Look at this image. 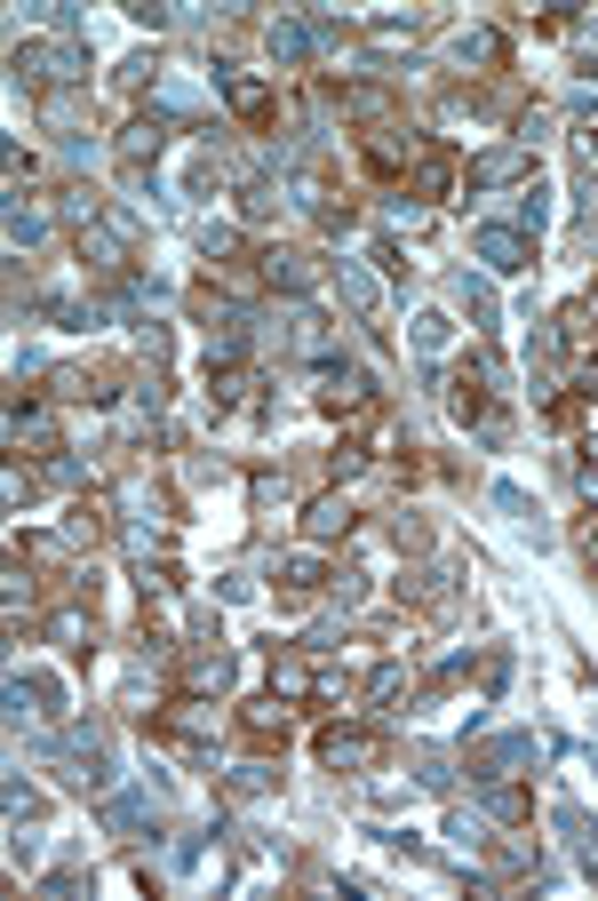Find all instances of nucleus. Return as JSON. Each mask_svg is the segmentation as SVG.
Segmentation results:
<instances>
[{
    "mask_svg": "<svg viewBox=\"0 0 598 901\" xmlns=\"http://www.w3.org/2000/svg\"><path fill=\"white\" fill-rule=\"evenodd\" d=\"M9 72H17L24 88H48V96H65L72 80H88V48H72V40H24L17 57H9Z\"/></svg>",
    "mask_w": 598,
    "mask_h": 901,
    "instance_id": "f257e3e1",
    "label": "nucleus"
},
{
    "mask_svg": "<svg viewBox=\"0 0 598 901\" xmlns=\"http://www.w3.org/2000/svg\"><path fill=\"white\" fill-rule=\"evenodd\" d=\"M542 758H551V742H542V734H494V742L471 750V774H479V782H511V774H527V766H542Z\"/></svg>",
    "mask_w": 598,
    "mask_h": 901,
    "instance_id": "f03ea898",
    "label": "nucleus"
},
{
    "mask_svg": "<svg viewBox=\"0 0 598 901\" xmlns=\"http://www.w3.org/2000/svg\"><path fill=\"white\" fill-rule=\"evenodd\" d=\"M383 758V742L367 734V726H327L320 734V766H335V774H360V766H375Z\"/></svg>",
    "mask_w": 598,
    "mask_h": 901,
    "instance_id": "7ed1b4c3",
    "label": "nucleus"
},
{
    "mask_svg": "<svg viewBox=\"0 0 598 901\" xmlns=\"http://www.w3.org/2000/svg\"><path fill=\"white\" fill-rule=\"evenodd\" d=\"M65 766H72V782H80V790H105V782H112L105 734H96V726H72V734H65Z\"/></svg>",
    "mask_w": 598,
    "mask_h": 901,
    "instance_id": "20e7f679",
    "label": "nucleus"
},
{
    "mask_svg": "<svg viewBox=\"0 0 598 901\" xmlns=\"http://www.w3.org/2000/svg\"><path fill=\"white\" fill-rule=\"evenodd\" d=\"M168 734L199 750V742H216V734H224V711L208 703V694H176V703H168Z\"/></svg>",
    "mask_w": 598,
    "mask_h": 901,
    "instance_id": "39448f33",
    "label": "nucleus"
},
{
    "mask_svg": "<svg viewBox=\"0 0 598 901\" xmlns=\"http://www.w3.org/2000/svg\"><path fill=\"white\" fill-rule=\"evenodd\" d=\"M471 247H479V264H487V272H527V256H535L527 232H511V224H479Z\"/></svg>",
    "mask_w": 598,
    "mask_h": 901,
    "instance_id": "423d86ee",
    "label": "nucleus"
},
{
    "mask_svg": "<svg viewBox=\"0 0 598 901\" xmlns=\"http://www.w3.org/2000/svg\"><path fill=\"white\" fill-rule=\"evenodd\" d=\"M96 822L120 830V838H136V830L160 822V806H153V790H120V797H105V814H96Z\"/></svg>",
    "mask_w": 598,
    "mask_h": 901,
    "instance_id": "0eeeda50",
    "label": "nucleus"
},
{
    "mask_svg": "<svg viewBox=\"0 0 598 901\" xmlns=\"http://www.w3.org/2000/svg\"><path fill=\"white\" fill-rule=\"evenodd\" d=\"M256 264H264V280H272V287H287V295H304V287L320 280V264L304 256V247H264Z\"/></svg>",
    "mask_w": 598,
    "mask_h": 901,
    "instance_id": "6e6552de",
    "label": "nucleus"
},
{
    "mask_svg": "<svg viewBox=\"0 0 598 901\" xmlns=\"http://www.w3.org/2000/svg\"><path fill=\"white\" fill-rule=\"evenodd\" d=\"M527 160H535V153H527L519 136H511V144H487V153L471 160V184H519V176H527Z\"/></svg>",
    "mask_w": 598,
    "mask_h": 901,
    "instance_id": "1a4fd4ad",
    "label": "nucleus"
},
{
    "mask_svg": "<svg viewBox=\"0 0 598 901\" xmlns=\"http://www.w3.org/2000/svg\"><path fill=\"white\" fill-rule=\"evenodd\" d=\"M360 527V511H352V494H320V503L304 511V535L312 542H343V535H352Z\"/></svg>",
    "mask_w": 598,
    "mask_h": 901,
    "instance_id": "9d476101",
    "label": "nucleus"
},
{
    "mask_svg": "<svg viewBox=\"0 0 598 901\" xmlns=\"http://www.w3.org/2000/svg\"><path fill=\"white\" fill-rule=\"evenodd\" d=\"M264 48H272V65H304V57H312V48H320V40H312V25H295V17H280V25L264 32Z\"/></svg>",
    "mask_w": 598,
    "mask_h": 901,
    "instance_id": "9b49d317",
    "label": "nucleus"
},
{
    "mask_svg": "<svg viewBox=\"0 0 598 901\" xmlns=\"http://www.w3.org/2000/svg\"><path fill=\"white\" fill-rule=\"evenodd\" d=\"M447 57H455V65H503V40H494L487 25H471V32L447 40Z\"/></svg>",
    "mask_w": 598,
    "mask_h": 901,
    "instance_id": "f8f14e48",
    "label": "nucleus"
},
{
    "mask_svg": "<svg viewBox=\"0 0 598 901\" xmlns=\"http://www.w3.org/2000/svg\"><path fill=\"white\" fill-rule=\"evenodd\" d=\"M232 686V655H192L184 663V694H224Z\"/></svg>",
    "mask_w": 598,
    "mask_h": 901,
    "instance_id": "ddd939ff",
    "label": "nucleus"
},
{
    "mask_svg": "<svg viewBox=\"0 0 598 901\" xmlns=\"http://www.w3.org/2000/svg\"><path fill=\"white\" fill-rule=\"evenodd\" d=\"M160 144H168V120H160V112H144V120L120 128V153H128V160H153Z\"/></svg>",
    "mask_w": 598,
    "mask_h": 901,
    "instance_id": "4468645a",
    "label": "nucleus"
},
{
    "mask_svg": "<svg viewBox=\"0 0 598 901\" xmlns=\"http://www.w3.org/2000/svg\"><path fill=\"white\" fill-rule=\"evenodd\" d=\"M551 822H559V830H567V838H575V854H582V870H590V878H598V822H590V814H582V806H559V814H551Z\"/></svg>",
    "mask_w": 598,
    "mask_h": 901,
    "instance_id": "2eb2a0df",
    "label": "nucleus"
},
{
    "mask_svg": "<svg viewBox=\"0 0 598 901\" xmlns=\"http://www.w3.org/2000/svg\"><path fill=\"white\" fill-rule=\"evenodd\" d=\"M479 814H487V822H503V830H511V822H527V797H519L511 782H487V790H479Z\"/></svg>",
    "mask_w": 598,
    "mask_h": 901,
    "instance_id": "dca6fc26",
    "label": "nucleus"
},
{
    "mask_svg": "<svg viewBox=\"0 0 598 901\" xmlns=\"http://www.w3.org/2000/svg\"><path fill=\"white\" fill-rule=\"evenodd\" d=\"M408 758H415V782H423V790H455V758H447V750H431V742H415V750H408Z\"/></svg>",
    "mask_w": 598,
    "mask_h": 901,
    "instance_id": "f3484780",
    "label": "nucleus"
},
{
    "mask_svg": "<svg viewBox=\"0 0 598 901\" xmlns=\"http://www.w3.org/2000/svg\"><path fill=\"white\" fill-rule=\"evenodd\" d=\"M48 239V208H24V199H9V247H40Z\"/></svg>",
    "mask_w": 598,
    "mask_h": 901,
    "instance_id": "a211bd4d",
    "label": "nucleus"
},
{
    "mask_svg": "<svg viewBox=\"0 0 598 901\" xmlns=\"http://www.w3.org/2000/svg\"><path fill=\"white\" fill-rule=\"evenodd\" d=\"M272 694H280V703H304V694H312V663L280 655V663H272Z\"/></svg>",
    "mask_w": 598,
    "mask_h": 901,
    "instance_id": "6ab92c4d",
    "label": "nucleus"
},
{
    "mask_svg": "<svg viewBox=\"0 0 598 901\" xmlns=\"http://www.w3.org/2000/svg\"><path fill=\"white\" fill-rule=\"evenodd\" d=\"M9 439H17V447H48V439H57V423H48V408H17V415H9Z\"/></svg>",
    "mask_w": 598,
    "mask_h": 901,
    "instance_id": "aec40b11",
    "label": "nucleus"
},
{
    "mask_svg": "<svg viewBox=\"0 0 598 901\" xmlns=\"http://www.w3.org/2000/svg\"><path fill=\"white\" fill-rule=\"evenodd\" d=\"M542 184H527V192H511V232H542Z\"/></svg>",
    "mask_w": 598,
    "mask_h": 901,
    "instance_id": "412c9836",
    "label": "nucleus"
},
{
    "mask_svg": "<svg viewBox=\"0 0 598 901\" xmlns=\"http://www.w3.org/2000/svg\"><path fill=\"white\" fill-rule=\"evenodd\" d=\"M367 153H375V168H399V160H415L423 144H415V136H399V128H383V136L367 144Z\"/></svg>",
    "mask_w": 598,
    "mask_h": 901,
    "instance_id": "4be33fe9",
    "label": "nucleus"
},
{
    "mask_svg": "<svg viewBox=\"0 0 598 901\" xmlns=\"http://www.w3.org/2000/svg\"><path fill=\"white\" fill-rule=\"evenodd\" d=\"M224 96H232V112H247V120L264 112V80H247V72H224Z\"/></svg>",
    "mask_w": 598,
    "mask_h": 901,
    "instance_id": "5701e85b",
    "label": "nucleus"
},
{
    "mask_svg": "<svg viewBox=\"0 0 598 901\" xmlns=\"http://www.w3.org/2000/svg\"><path fill=\"white\" fill-rule=\"evenodd\" d=\"M343 112H360V120H383V112H391V96H383L375 80H360V88H343Z\"/></svg>",
    "mask_w": 598,
    "mask_h": 901,
    "instance_id": "b1692460",
    "label": "nucleus"
},
{
    "mask_svg": "<svg viewBox=\"0 0 598 901\" xmlns=\"http://www.w3.org/2000/svg\"><path fill=\"white\" fill-rule=\"evenodd\" d=\"M335 280H343V304H352V312H375V295H383V287H375V280H367L360 264H343Z\"/></svg>",
    "mask_w": 598,
    "mask_h": 901,
    "instance_id": "393cba45",
    "label": "nucleus"
},
{
    "mask_svg": "<svg viewBox=\"0 0 598 901\" xmlns=\"http://www.w3.org/2000/svg\"><path fill=\"white\" fill-rule=\"evenodd\" d=\"M272 782H280V774H272L264 758H247V766H232V797H264Z\"/></svg>",
    "mask_w": 598,
    "mask_h": 901,
    "instance_id": "a878e982",
    "label": "nucleus"
},
{
    "mask_svg": "<svg viewBox=\"0 0 598 901\" xmlns=\"http://www.w3.org/2000/svg\"><path fill=\"white\" fill-rule=\"evenodd\" d=\"M447 176H455V168H447L439 153H423V160H415V199H439V192H447Z\"/></svg>",
    "mask_w": 598,
    "mask_h": 901,
    "instance_id": "bb28decb",
    "label": "nucleus"
},
{
    "mask_svg": "<svg viewBox=\"0 0 598 901\" xmlns=\"http://www.w3.org/2000/svg\"><path fill=\"white\" fill-rule=\"evenodd\" d=\"M367 40L383 48V57H399V48L415 40V17H408V25H399V17H383V25H367Z\"/></svg>",
    "mask_w": 598,
    "mask_h": 901,
    "instance_id": "cd10ccee",
    "label": "nucleus"
},
{
    "mask_svg": "<svg viewBox=\"0 0 598 901\" xmlns=\"http://www.w3.org/2000/svg\"><path fill=\"white\" fill-rule=\"evenodd\" d=\"M247 726H256V734H287V703H280V694H264V703H247Z\"/></svg>",
    "mask_w": 598,
    "mask_h": 901,
    "instance_id": "c85d7f7f",
    "label": "nucleus"
},
{
    "mask_svg": "<svg viewBox=\"0 0 598 901\" xmlns=\"http://www.w3.org/2000/svg\"><path fill=\"white\" fill-rule=\"evenodd\" d=\"M48 383H57V391H48V399H105V391H96L80 368H48Z\"/></svg>",
    "mask_w": 598,
    "mask_h": 901,
    "instance_id": "c756f323",
    "label": "nucleus"
},
{
    "mask_svg": "<svg viewBox=\"0 0 598 901\" xmlns=\"http://www.w3.org/2000/svg\"><path fill=\"white\" fill-rule=\"evenodd\" d=\"M48 638H57V646H80V638H88V607H65V615H48Z\"/></svg>",
    "mask_w": 598,
    "mask_h": 901,
    "instance_id": "7c9ffc66",
    "label": "nucleus"
},
{
    "mask_svg": "<svg viewBox=\"0 0 598 901\" xmlns=\"http://www.w3.org/2000/svg\"><path fill=\"white\" fill-rule=\"evenodd\" d=\"M383 216H391V232H423V224H431V208H423V199H408V192H399Z\"/></svg>",
    "mask_w": 598,
    "mask_h": 901,
    "instance_id": "2f4dec72",
    "label": "nucleus"
},
{
    "mask_svg": "<svg viewBox=\"0 0 598 901\" xmlns=\"http://www.w3.org/2000/svg\"><path fill=\"white\" fill-rule=\"evenodd\" d=\"M455 287H463V304H471V320L487 327V320H494V287H487V280H471V272H463Z\"/></svg>",
    "mask_w": 598,
    "mask_h": 901,
    "instance_id": "473e14b6",
    "label": "nucleus"
},
{
    "mask_svg": "<svg viewBox=\"0 0 598 901\" xmlns=\"http://www.w3.org/2000/svg\"><path fill=\"white\" fill-rule=\"evenodd\" d=\"M232 247H239V232H232V224H216V216L199 224V256H232Z\"/></svg>",
    "mask_w": 598,
    "mask_h": 901,
    "instance_id": "72a5a7b5",
    "label": "nucleus"
},
{
    "mask_svg": "<svg viewBox=\"0 0 598 901\" xmlns=\"http://www.w3.org/2000/svg\"><path fill=\"white\" fill-rule=\"evenodd\" d=\"M280 575H287V590H312V582H320V559H312V550H295Z\"/></svg>",
    "mask_w": 598,
    "mask_h": 901,
    "instance_id": "f704fd0d",
    "label": "nucleus"
},
{
    "mask_svg": "<svg viewBox=\"0 0 598 901\" xmlns=\"http://www.w3.org/2000/svg\"><path fill=\"white\" fill-rule=\"evenodd\" d=\"M399 686H408V670H399V663H383V670L367 678V703H391V694H399Z\"/></svg>",
    "mask_w": 598,
    "mask_h": 901,
    "instance_id": "c9c22d12",
    "label": "nucleus"
},
{
    "mask_svg": "<svg viewBox=\"0 0 598 901\" xmlns=\"http://www.w3.org/2000/svg\"><path fill=\"white\" fill-rule=\"evenodd\" d=\"M128 17H136V25H153V32L176 25V9H160V0H128Z\"/></svg>",
    "mask_w": 598,
    "mask_h": 901,
    "instance_id": "e433bc0d",
    "label": "nucleus"
},
{
    "mask_svg": "<svg viewBox=\"0 0 598 901\" xmlns=\"http://www.w3.org/2000/svg\"><path fill=\"white\" fill-rule=\"evenodd\" d=\"M439 343H447V320L423 312V320H415V352H439Z\"/></svg>",
    "mask_w": 598,
    "mask_h": 901,
    "instance_id": "4c0bfd02",
    "label": "nucleus"
},
{
    "mask_svg": "<svg viewBox=\"0 0 598 901\" xmlns=\"http://www.w3.org/2000/svg\"><path fill=\"white\" fill-rule=\"evenodd\" d=\"M567 40H575V57H582V65H598V25H575Z\"/></svg>",
    "mask_w": 598,
    "mask_h": 901,
    "instance_id": "58836bf2",
    "label": "nucleus"
},
{
    "mask_svg": "<svg viewBox=\"0 0 598 901\" xmlns=\"http://www.w3.org/2000/svg\"><path fill=\"white\" fill-rule=\"evenodd\" d=\"M48 479H65V487H80V479H88V463H80V456H57V463H48Z\"/></svg>",
    "mask_w": 598,
    "mask_h": 901,
    "instance_id": "ea45409f",
    "label": "nucleus"
},
{
    "mask_svg": "<svg viewBox=\"0 0 598 901\" xmlns=\"http://www.w3.org/2000/svg\"><path fill=\"white\" fill-rule=\"evenodd\" d=\"M590 567H598V527H590Z\"/></svg>",
    "mask_w": 598,
    "mask_h": 901,
    "instance_id": "a19ab883",
    "label": "nucleus"
}]
</instances>
